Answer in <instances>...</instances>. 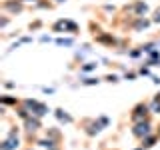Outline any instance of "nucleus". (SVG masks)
Masks as SVG:
<instances>
[{"label":"nucleus","mask_w":160,"mask_h":150,"mask_svg":"<svg viewBox=\"0 0 160 150\" xmlns=\"http://www.w3.org/2000/svg\"><path fill=\"white\" fill-rule=\"evenodd\" d=\"M98 122L102 124V126H106V124H108V118H106V116H100V118H98Z\"/></svg>","instance_id":"obj_23"},{"label":"nucleus","mask_w":160,"mask_h":150,"mask_svg":"<svg viewBox=\"0 0 160 150\" xmlns=\"http://www.w3.org/2000/svg\"><path fill=\"white\" fill-rule=\"evenodd\" d=\"M6 24H8V16H2V24H0V28H6Z\"/></svg>","instance_id":"obj_24"},{"label":"nucleus","mask_w":160,"mask_h":150,"mask_svg":"<svg viewBox=\"0 0 160 150\" xmlns=\"http://www.w3.org/2000/svg\"><path fill=\"white\" fill-rule=\"evenodd\" d=\"M40 128H42V122H40L38 116H28L24 120V130H26L28 134H36Z\"/></svg>","instance_id":"obj_6"},{"label":"nucleus","mask_w":160,"mask_h":150,"mask_svg":"<svg viewBox=\"0 0 160 150\" xmlns=\"http://www.w3.org/2000/svg\"><path fill=\"white\" fill-rule=\"evenodd\" d=\"M82 124H84V126H86V128H84V132H86L88 136H96V134L100 132V130L104 128L102 124L98 122V120H90V118H86V120H84Z\"/></svg>","instance_id":"obj_7"},{"label":"nucleus","mask_w":160,"mask_h":150,"mask_svg":"<svg viewBox=\"0 0 160 150\" xmlns=\"http://www.w3.org/2000/svg\"><path fill=\"white\" fill-rule=\"evenodd\" d=\"M56 44H60V46H62V44H64V46H70V44H72V40H64V38H58V40H56Z\"/></svg>","instance_id":"obj_19"},{"label":"nucleus","mask_w":160,"mask_h":150,"mask_svg":"<svg viewBox=\"0 0 160 150\" xmlns=\"http://www.w3.org/2000/svg\"><path fill=\"white\" fill-rule=\"evenodd\" d=\"M78 30H80V26L76 22H72V20H68L66 22V32H70V34H78Z\"/></svg>","instance_id":"obj_14"},{"label":"nucleus","mask_w":160,"mask_h":150,"mask_svg":"<svg viewBox=\"0 0 160 150\" xmlns=\"http://www.w3.org/2000/svg\"><path fill=\"white\" fill-rule=\"evenodd\" d=\"M106 82H118V76H114V74H108V76H106Z\"/></svg>","instance_id":"obj_22"},{"label":"nucleus","mask_w":160,"mask_h":150,"mask_svg":"<svg viewBox=\"0 0 160 150\" xmlns=\"http://www.w3.org/2000/svg\"><path fill=\"white\" fill-rule=\"evenodd\" d=\"M136 150H144V148H142V146H140V148H136Z\"/></svg>","instance_id":"obj_29"},{"label":"nucleus","mask_w":160,"mask_h":150,"mask_svg":"<svg viewBox=\"0 0 160 150\" xmlns=\"http://www.w3.org/2000/svg\"><path fill=\"white\" fill-rule=\"evenodd\" d=\"M96 62H86L84 66H80V72H92V70H96Z\"/></svg>","instance_id":"obj_16"},{"label":"nucleus","mask_w":160,"mask_h":150,"mask_svg":"<svg viewBox=\"0 0 160 150\" xmlns=\"http://www.w3.org/2000/svg\"><path fill=\"white\" fill-rule=\"evenodd\" d=\"M0 100H2V104H14V106H18V98H12V96H10V94H6V96H2V98H0Z\"/></svg>","instance_id":"obj_15"},{"label":"nucleus","mask_w":160,"mask_h":150,"mask_svg":"<svg viewBox=\"0 0 160 150\" xmlns=\"http://www.w3.org/2000/svg\"><path fill=\"white\" fill-rule=\"evenodd\" d=\"M150 22H152V20H148V18H144V16H138V18H134V22L130 24V28L136 30V32H140V30H146L150 26Z\"/></svg>","instance_id":"obj_9"},{"label":"nucleus","mask_w":160,"mask_h":150,"mask_svg":"<svg viewBox=\"0 0 160 150\" xmlns=\"http://www.w3.org/2000/svg\"><path fill=\"white\" fill-rule=\"evenodd\" d=\"M22 2H38V0H22Z\"/></svg>","instance_id":"obj_26"},{"label":"nucleus","mask_w":160,"mask_h":150,"mask_svg":"<svg viewBox=\"0 0 160 150\" xmlns=\"http://www.w3.org/2000/svg\"><path fill=\"white\" fill-rule=\"evenodd\" d=\"M66 22L68 20H58L52 24V32H66Z\"/></svg>","instance_id":"obj_13"},{"label":"nucleus","mask_w":160,"mask_h":150,"mask_svg":"<svg viewBox=\"0 0 160 150\" xmlns=\"http://www.w3.org/2000/svg\"><path fill=\"white\" fill-rule=\"evenodd\" d=\"M150 112H152L150 104H146V102H138L136 106L130 110V122L136 124V122H142V120H150Z\"/></svg>","instance_id":"obj_1"},{"label":"nucleus","mask_w":160,"mask_h":150,"mask_svg":"<svg viewBox=\"0 0 160 150\" xmlns=\"http://www.w3.org/2000/svg\"><path fill=\"white\" fill-rule=\"evenodd\" d=\"M94 40L100 44H106V46H116V38L112 36V34H104V32H98V34H94Z\"/></svg>","instance_id":"obj_8"},{"label":"nucleus","mask_w":160,"mask_h":150,"mask_svg":"<svg viewBox=\"0 0 160 150\" xmlns=\"http://www.w3.org/2000/svg\"><path fill=\"white\" fill-rule=\"evenodd\" d=\"M22 104L30 110V112H32V116H38V118H42L44 114L50 112V108L44 102H40V100H30L28 98V100H22Z\"/></svg>","instance_id":"obj_2"},{"label":"nucleus","mask_w":160,"mask_h":150,"mask_svg":"<svg viewBox=\"0 0 160 150\" xmlns=\"http://www.w3.org/2000/svg\"><path fill=\"white\" fill-rule=\"evenodd\" d=\"M2 10L8 14H20L24 10V2L22 0H4L2 2Z\"/></svg>","instance_id":"obj_5"},{"label":"nucleus","mask_w":160,"mask_h":150,"mask_svg":"<svg viewBox=\"0 0 160 150\" xmlns=\"http://www.w3.org/2000/svg\"><path fill=\"white\" fill-rule=\"evenodd\" d=\"M50 150H60V148H58V146H56V148H50Z\"/></svg>","instance_id":"obj_28"},{"label":"nucleus","mask_w":160,"mask_h":150,"mask_svg":"<svg viewBox=\"0 0 160 150\" xmlns=\"http://www.w3.org/2000/svg\"><path fill=\"white\" fill-rule=\"evenodd\" d=\"M152 22H160V8L154 10V16H152Z\"/></svg>","instance_id":"obj_21"},{"label":"nucleus","mask_w":160,"mask_h":150,"mask_svg":"<svg viewBox=\"0 0 160 150\" xmlns=\"http://www.w3.org/2000/svg\"><path fill=\"white\" fill-rule=\"evenodd\" d=\"M136 78V72H126V80H134Z\"/></svg>","instance_id":"obj_25"},{"label":"nucleus","mask_w":160,"mask_h":150,"mask_svg":"<svg viewBox=\"0 0 160 150\" xmlns=\"http://www.w3.org/2000/svg\"><path fill=\"white\" fill-rule=\"evenodd\" d=\"M158 138H160L158 134H150V136H146V138H142V140H140V142H142L140 146H142L144 150H146V148H152V146H154V142H156Z\"/></svg>","instance_id":"obj_11"},{"label":"nucleus","mask_w":160,"mask_h":150,"mask_svg":"<svg viewBox=\"0 0 160 150\" xmlns=\"http://www.w3.org/2000/svg\"><path fill=\"white\" fill-rule=\"evenodd\" d=\"M56 2H58V4H60V2H66V0H56Z\"/></svg>","instance_id":"obj_27"},{"label":"nucleus","mask_w":160,"mask_h":150,"mask_svg":"<svg viewBox=\"0 0 160 150\" xmlns=\"http://www.w3.org/2000/svg\"><path fill=\"white\" fill-rule=\"evenodd\" d=\"M40 26H42V20H36V22H32V24H30V30H38Z\"/></svg>","instance_id":"obj_20"},{"label":"nucleus","mask_w":160,"mask_h":150,"mask_svg":"<svg viewBox=\"0 0 160 150\" xmlns=\"http://www.w3.org/2000/svg\"><path fill=\"white\" fill-rule=\"evenodd\" d=\"M46 136H48L50 140H54V142H58V144H60V140H62V134H60L58 128H48V130H46Z\"/></svg>","instance_id":"obj_12"},{"label":"nucleus","mask_w":160,"mask_h":150,"mask_svg":"<svg viewBox=\"0 0 160 150\" xmlns=\"http://www.w3.org/2000/svg\"><path fill=\"white\" fill-rule=\"evenodd\" d=\"M54 116H56V118L60 120V122H66V124H70V122H74V118L70 116V114H66V112H64L62 108H56V110H54Z\"/></svg>","instance_id":"obj_10"},{"label":"nucleus","mask_w":160,"mask_h":150,"mask_svg":"<svg viewBox=\"0 0 160 150\" xmlns=\"http://www.w3.org/2000/svg\"><path fill=\"white\" fill-rule=\"evenodd\" d=\"M20 146V140H18V130H10V134L6 138H4L2 146H0V150H16Z\"/></svg>","instance_id":"obj_4"},{"label":"nucleus","mask_w":160,"mask_h":150,"mask_svg":"<svg viewBox=\"0 0 160 150\" xmlns=\"http://www.w3.org/2000/svg\"><path fill=\"white\" fill-rule=\"evenodd\" d=\"M150 108H152V112L160 114V98H154V100H152V104H150Z\"/></svg>","instance_id":"obj_17"},{"label":"nucleus","mask_w":160,"mask_h":150,"mask_svg":"<svg viewBox=\"0 0 160 150\" xmlns=\"http://www.w3.org/2000/svg\"><path fill=\"white\" fill-rule=\"evenodd\" d=\"M132 136L136 138V140H142V138H146L152 134V124H150V120H142V122H136L132 126Z\"/></svg>","instance_id":"obj_3"},{"label":"nucleus","mask_w":160,"mask_h":150,"mask_svg":"<svg viewBox=\"0 0 160 150\" xmlns=\"http://www.w3.org/2000/svg\"><path fill=\"white\" fill-rule=\"evenodd\" d=\"M98 82H100V80H98V78H92V76L82 80V84H84V86H94V84H98Z\"/></svg>","instance_id":"obj_18"}]
</instances>
